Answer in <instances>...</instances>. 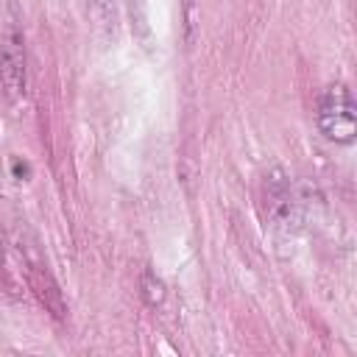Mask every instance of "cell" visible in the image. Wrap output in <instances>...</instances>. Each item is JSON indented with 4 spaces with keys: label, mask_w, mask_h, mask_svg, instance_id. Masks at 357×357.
<instances>
[{
    "label": "cell",
    "mask_w": 357,
    "mask_h": 357,
    "mask_svg": "<svg viewBox=\"0 0 357 357\" xmlns=\"http://www.w3.org/2000/svg\"><path fill=\"white\" fill-rule=\"evenodd\" d=\"M3 257H6V245H3V237H0V262H3Z\"/></svg>",
    "instance_id": "cell-6"
},
{
    "label": "cell",
    "mask_w": 357,
    "mask_h": 357,
    "mask_svg": "<svg viewBox=\"0 0 357 357\" xmlns=\"http://www.w3.org/2000/svg\"><path fill=\"white\" fill-rule=\"evenodd\" d=\"M0 81L11 103H22L28 95V59L22 33L8 25L0 39Z\"/></svg>",
    "instance_id": "cell-2"
},
{
    "label": "cell",
    "mask_w": 357,
    "mask_h": 357,
    "mask_svg": "<svg viewBox=\"0 0 357 357\" xmlns=\"http://www.w3.org/2000/svg\"><path fill=\"white\" fill-rule=\"evenodd\" d=\"M181 6H184V28H187V42H192L195 20H198V14H195V6H198V0H181Z\"/></svg>",
    "instance_id": "cell-5"
},
{
    "label": "cell",
    "mask_w": 357,
    "mask_h": 357,
    "mask_svg": "<svg viewBox=\"0 0 357 357\" xmlns=\"http://www.w3.org/2000/svg\"><path fill=\"white\" fill-rule=\"evenodd\" d=\"M318 131L337 145H349L357 137V103L346 84H332L318 103Z\"/></svg>",
    "instance_id": "cell-1"
},
{
    "label": "cell",
    "mask_w": 357,
    "mask_h": 357,
    "mask_svg": "<svg viewBox=\"0 0 357 357\" xmlns=\"http://www.w3.org/2000/svg\"><path fill=\"white\" fill-rule=\"evenodd\" d=\"M268 212H271V220L282 229H290V223H298V206L282 173H273L268 178Z\"/></svg>",
    "instance_id": "cell-3"
},
{
    "label": "cell",
    "mask_w": 357,
    "mask_h": 357,
    "mask_svg": "<svg viewBox=\"0 0 357 357\" xmlns=\"http://www.w3.org/2000/svg\"><path fill=\"white\" fill-rule=\"evenodd\" d=\"M142 298L151 304V307H159L165 301V282L159 276H153L151 271L142 273Z\"/></svg>",
    "instance_id": "cell-4"
}]
</instances>
